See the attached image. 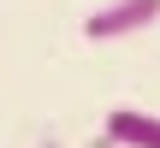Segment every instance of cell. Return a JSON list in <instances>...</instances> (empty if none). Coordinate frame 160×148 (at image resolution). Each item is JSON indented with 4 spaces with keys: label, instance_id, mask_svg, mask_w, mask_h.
Returning a JSON list of instances; mask_svg holds the SVG:
<instances>
[{
    "label": "cell",
    "instance_id": "cell-1",
    "mask_svg": "<svg viewBox=\"0 0 160 148\" xmlns=\"http://www.w3.org/2000/svg\"><path fill=\"white\" fill-rule=\"evenodd\" d=\"M154 18H160V0H107L101 12L83 18V36H89V42H131V36H142Z\"/></svg>",
    "mask_w": 160,
    "mask_h": 148
},
{
    "label": "cell",
    "instance_id": "cell-2",
    "mask_svg": "<svg viewBox=\"0 0 160 148\" xmlns=\"http://www.w3.org/2000/svg\"><path fill=\"white\" fill-rule=\"evenodd\" d=\"M101 142L107 148H160V119L137 113V107H113L101 125Z\"/></svg>",
    "mask_w": 160,
    "mask_h": 148
}]
</instances>
